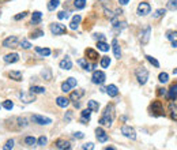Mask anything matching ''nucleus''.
I'll return each instance as SVG.
<instances>
[{
    "instance_id": "nucleus-1",
    "label": "nucleus",
    "mask_w": 177,
    "mask_h": 150,
    "mask_svg": "<svg viewBox=\"0 0 177 150\" xmlns=\"http://www.w3.org/2000/svg\"><path fill=\"white\" fill-rule=\"evenodd\" d=\"M113 120H114V105L113 104H109V105L105 106V111H104L102 116H101V119H100L98 123H100L101 126L111 127Z\"/></svg>"
},
{
    "instance_id": "nucleus-2",
    "label": "nucleus",
    "mask_w": 177,
    "mask_h": 150,
    "mask_svg": "<svg viewBox=\"0 0 177 150\" xmlns=\"http://www.w3.org/2000/svg\"><path fill=\"white\" fill-rule=\"evenodd\" d=\"M135 76H136L138 83L139 85H146V82H147V79H148L147 68H145V67H138V68L135 70Z\"/></svg>"
},
{
    "instance_id": "nucleus-3",
    "label": "nucleus",
    "mask_w": 177,
    "mask_h": 150,
    "mask_svg": "<svg viewBox=\"0 0 177 150\" xmlns=\"http://www.w3.org/2000/svg\"><path fill=\"white\" fill-rule=\"evenodd\" d=\"M150 111H151V115H154V116H164L165 115L164 113V105H162V103L158 101V100H155V101L151 103Z\"/></svg>"
},
{
    "instance_id": "nucleus-4",
    "label": "nucleus",
    "mask_w": 177,
    "mask_h": 150,
    "mask_svg": "<svg viewBox=\"0 0 177 150\" xmlns=\"http://www.w3.org/2000/svg\"><path fill=\"white\" fill-rule=\"evenodd\" d=\"M49 29H50V33H52L53 36H61L67 32L66 26L61 25V23H52L49 26Z\"/></svg>"
},
{
    "instance_id": "nucleus-5",
    "label": "nucleus",
    "mask_w": 177,
    "mask_h": 150,
    "mask_svg": "<svg viewBox=\"0 0 177 150\" xmlns=\"http://www.w3.org/2000/svg\"><path fill=\"white\" fill-rule=\"evenodd\" d=\"M121 134L124 135L125 138H128V139H136V131L132 128L131 126H127V124H124V126L121 127Z\"/></svg>"
},
{
    "instance_id": "nucleus-6",
    "label": "nucleus",
    "mask_w": 177,
    "mask_h": 150,
    "mask_svg": "<svg viewBox=\"0 0 177 150\" xmlns=\"http://www.w3.org/2000/svg\"><path fill=\"white\" fill-rule=\"evenodd\" d=\"M106 79V75L104 71H94L93 72V76H91V82L95 85H102Z\"/></svg>"
},
{
    "instance_id": "nucleus-7",
    "label": "nucleus",
    "mask_w": 177,
    "mask_h": 150,
    "mask_svg": "<svg viewBox=\"0 0 177 150\" xmlns=\"http://www.w3.org/2000/svg\"><path fill=\"white\" fill-rule=\"evenodd\" d=\"M150 11H151V7L147 2L139 3V5H138V15L139 16H146L147 14H150Z\"/></svg>"
},
{
    "instance_id": "nucleus-8",
    "label": "nucleus",
    "mask_w": 177,
    "mask_h": 150,
    "mask_svg": "<svg viewBox=\"0 0 177 150\" xmlns=\"http://www.w3.org/2000/svg\"><path fill=\"white\" fill-rule=\"evenodd\" d=\"M3 47L4 48H18L19 47V40L15 36H11V37L5 38L3 41Z\"/></svg>"
},
{
    "instance_id": "nucleus-9",
    "label": "nucleus",
    "mask_w": 177,
    "mask_h": 150,
    "mask_svg": "<svg viewBox=\"0 0 177 150\" xmlns=\"http://www.w3.org/2000/svg\"><path fill=\"white\" fill-rule=\"evenodd\" d=\"M32 120L34 121V123L40 124V126H48V124L52 123V119L45 117V116H41V115H33Z\"/></svg>"
},
{
    "instance_id": "nucleus-10",
    "label": "nucleus",
    "mask_w": 177,
    "mask_h": 150,
    "mask_svg": "<svg viewBox=\"0 0 177 150\" xmlns=\"http://www.w3.org/2000/svg\"><path fill=\"white\" fill-rule=\"evenodd\" d=\"M150 36H151V27L146 26L145 29H143L142 34H140V41H142V44H147L148 40H150Z\"/></svg>"
},
{
    "instance_id": "nucleus-11",
    "label": "nucleus",
    "mask_w": 177,
    "mask_h": 150,
    "mask_svg": "<svg viewBox=\"0 0 177 150\" xmlns=\"http://www.w3.org/2000/svg\"><path fill=\"white\" fill-rule=\"evenodd\" d=\"M95 137H97L98 142H101V143H105L106 141H108V135H106V132L104 131L101 127H98V128L95 130Z\"/></svg>"
},
{
    "instance_id": "nucleus-12",
    "label": "nucleus",
    "mask_w": 177,
    "mask_h": 150,
    "mask_svg": "<svg viewBox=\"0 0 177 150\" xmlns=\"http://www.w3.org/2000/svg\"><path fill=\"white\" fill-rule=\"evenodd\" d=\"M19 98L22 100V103H25V104H30V103H33V101H36V97H34V94L33 93H30V94H26V93H19Z\"/></svg>"
},
{
    "instance_id": "nucleus-13",
    "label": "nucleus",
    "mask_w": 177,
    "mask_h": 150,
    "mask_svg": "<svg viewBox=\"0 0 177 150\" xmlns=\"http://www.w3.org/2000/svg\"><path fill=\"white\" fill-rule=\"evenodd\" d=\"M55 148L56 149H60V150H64V149H71V143L66 139H57L55 142Z\"/></svg>"
},
{
    "instance_id": "nucleus-14",
    "label": "nucleus",
    "mask_w": 177,
    "mask_h": 150,
    "mask_svg": "<svg viewBox=\"0 0 177 150\" xmlns=\"http://www.w3.org/2000/svg\"><path fill=\"white\" fill-rule=\"evenodd\" d=\"M166 97L169 101H173L177 98V82L175 85H172V87H170L169 90L166 92Z\"/></svg>"
},
{
    "instance_id": "nucleus-15",
    "label": "nucleus",
    "mask_w": 177,
    "mask_h": 150,
    "mask_svg": "<svg viewBox=\"0 0 177 150\" xmlns=\"http://www.w3.org/2000/svg\"><path fill=\"white\" fill-rule=\"evenodd\" d=\"M60 68L61 70H71L72 68V61H71V59L70 58H66V59H63V60L60 61Z\"/></svg>"
},
{
    "instance_id": "nucleus-16",
    "label": "nucleus",
    "mask_w": 177,
    "mask_h": 150,
    "mask_svg": "<svg viewBox=\"0 0 177 150\" xmlns=\"http://www.w3.org/2000/svg\"><path fill=\"white\" fill-rule=\"evenodd\" d=\"M56 104H57V106H60V108H67V106L70 105V98H67V97H57V98H56Z\"/></svg>"
},
{
    "instance_id": "nucleus-17",
    "label": "nucleus",
    "mask_w": 177,
    "mask_h": 150,
    "mask_svg": "<svg viewBox=\"0 0 177 150\" xmlns=\"http://www.w3.org/2000/svg\"><path fill=\"white\" fill-rule=\"evenodd\" d=\"M19 60V55L18 53H8L4 56V61L5 63H16Z\"/></svg>"
},
{
    "instance_id": "nucleus-18",
    "label": "nucleus",
    "mask_w": 177,
    "mask_h": 150,
    "mask_svg": "<svg viewBox=\"0 0 177 150\" xmlns=\"http://www.w3.org/2000/svg\"><path fill=\"white\" fill-rule=\"evenodd\" d=\"M85 94V92H83V89H79V90H75V92L71 93V96H70V101H78L82 96Z\"/></svg>"
},
{
    "instance_id": "nucleus-19",
    "label": "nucleus",
    "mask_w": 177,
    "mask_h": 150,
    "mask_svg": "<svg viewBox=\"0 0 177 150\" xmlns=\"http://www.w3.org/2000/svg\"><path fill=\"white\" fill-rule=\"evenodd\" d=\"M105 90H106V93H108L111 97H116V96L119 94V89H117L116 85H109Z\"/></svg>"
},
{
    "instance_id": "nucleus-20",
    "label": "nucleus",
    "mask_w": 177,
    "mask_h": 150,
    "mask_svg": "<svg viewBox=\"0 0 177 150\" xmlns=\"http://www.w3.org/2000/svg\"><path fill=\"white\" fill-rule=\"evenodd\" d=\"M90 117H91V109H85V111H82V115H80V121L82 123H87L90 121Z\"/></svg>"
},
{
    "instance_id": "nucleus-21",
    "label": "nucleus",
    "mask_w": 177,
    "mask_h": 150,
    "mask_svg": "<svg viewBox=\"0 0 177 150\" xmlns=\"http://www.w3.org/2000/svg\"><path fill=\"white\" fill-rule=\"evenodd\" d=\"M112 45H113V53H114V58H116V59H120V58H121V49H120V45L117 44V40H113Z\"/></svg>"
},
{
    "instance_id": "nucleus-22",
    "label": "nucleus",
    "mask_w": 177,
    "mask_h": 150,
    "mask_svg": "<svg viewBox=\"0 0 177 150\" xmlns=\"http://www.w3.org/2000/svg\"><path fill=\"white\" fill-rule=\"evenodd\" d=\"M80 21H82V16H80V15H75L74 18H72L71 23H70V27H71L72 30H77L78 26H79V22Z\"/></svg>"
},
{
    "instance_id": "nucleus-23",
    "label": "nucleus",
    "mask_w": 177,
    "mask_h": 150,
    "mask_svg": "<svg viewBox=\"0 0 177 150\" xmlns=\"http://www.w3.org/2000/svg\"><path fill=\"white\" fill-rule=\"evenodd\" d=\"M169 115L172 117V120L177 121V104H170L169 105Z\"/></svg>"
},
{
    "instance_id": "nucleus-24",
    "label": "nucleus",
    "mask_w": 177,
    "mask_h": 150,
    "mask_svg": "<svg viewBox=\"0 0 177 150\" xmlns=\"http://www.w3.org/2000/svg\"><path fill=\"white\" fill-rule=\"evenodd\" d=\"M78 64H79V66H82L83 70H86V71H91L93 67H95V64H93V66H91V64H89L85 59H79V60H78Z\"/></svg>"
},
{
    "instance_id": "nucleus-25",
    "label": "nucleus",
    "mask_w": 177,
    "mask_h": 150,
    "mask_svg": "<svg viewBox=\"0 0 177 150\" xmlns=\"http://www.w3.org/2000/svg\"><path fill=\"white\" fill-rule=\"evenodd\" d=\"M85 53H86V56H87L90 60H97V58H100V56H98V53L95 52L94 49H91V48L86 49V51H85Z\"/></svg>"
},
{
    "instance_id": "nucleus-26",
    "label": "nucleus",
    "mask_w": 177,
    "mask_h": 150,
    "mask_svg": "<svg viewBox=\"0 0 177 150\" xmlns=\"http://www.w3.org/2000/svg\"><path fill=\"white\" fill-rule=\"evenodd\" d=\"M8 76H10L11 79H14V81H16V82L22 81V72L21 71H10L8 72Z\"/></svg>"
},
{
    "instance_id": "nucleus-27",
    "label": "nucleus",
    "mask_w": 177,
    "mask_h": 150,
    "mask_svg": "<svg viewBox=\"0 0 177 150\" xmlns=\"http://www.w3.org/2000/svg\"><path fill=\"white\" fill-rule=\"evenodd\" d=\"M41 18H43V14H41L40 11H34V12H33V16H32V25L40 23Z\"/></svg>"
},
{
    "instance_id": "nucleus-28",
    "label": "nucleus",
    "mask_w": 177,
    "mask_h": 150,
    "mask_svg": "<svg viewBox=\"0 0 177 150\" xmlns=\"http://www.w3.org/2000/svg\"><path fill=\"white\" fill-rule=\"evenodd\" d=\"M87 108L91 109V112H98V109H100V105H98L97 101L90 100L89 103H87Z\"/></svg>"
},
{
    "instance_id": "nucleus-29",
    "label": "nucleus",
    "mask_w": 177,
    "mask_h": 150,
    "mask_svg": "<svg viewBox=\"0 0 177 150\" xmlns=\"http://www.w3.org/2000/svg\"><path fill=\"white\" fill-rule=\"evenodd\" d=\"M30 93H33V94H44L45 87H43V86H32L30 87Z\"/></svg>"
},
{
    "instance_id": "nucleus-30",
    "label": "nucleus",
    "mask_w": 177,
    "mask_h": 150,
    "mask_svg": "<svg viewBox=\"0 0 177 150\" xmlns=\"http://www.w3.org/2000/svg\"><path fill=\"white\" fill-rule=\"evenodd\" d=\"M36 52H37V53H40V55L41 56H43V58H44V56H45V58H46V56H49L50 55V53H52V52H50V49H49V48H44V49H43V48H36Z\"/></svg>"
},
{
    "instance_id": "nucleus-31",
    "label": "nucleus",
    "mask_w": 177,
    "mask_h": 150,
    "mask_svg": "<svg viewBox=\"0 0 177 150\" xmlns=\"http://www.w3.org/2000/svg\"><path fill=\"white\" fill-rule=\"evenodd\" d=\"M59 4H60V0H49V3H48V10L49 11L56 10V8L59 7Z\"/></svg>"
},
{
    "instance_id": "nucleus-32",
    "label": "nucleus",
    "mask_w": 177,
    "mask_h": 150,
    "mask_svg": "<svg viewBox=\"0 0 177 150\" xmlns=\"http://www.w3.org/2000/svg\"><path fill=\"white\" fill-rule=\"evenodd\" d=\"M74 7L77 10H83L86 7V0H74Z\"/></svg>"
},
{
    "instance_id": "nucleus-33",
    "label": "nucleus",
    "mask_w": 177,
    "mask_h": 150,
    "mask_svg": "<svg viewBox=\"0 0 177 150\" xmlns=\"http://www.w3.org/2000/svg\"><path fill=\"white\" fill-rule=\"evenodd\" d=\"M97 47H98V51H102V52H108L109 48H111L105 41H98Z\"/></svg>"
},
{
    "instance_id": "nucleus-34",
    "label": "nucleus",
    "mask_w": 177,
    "mask_h": 150,
    "mask_svg": "<svg viewBox=\"0 0 177 150\" xmlns=\"http://www.w3.org/2000/svg\"><path fill=\"white\" fill-rule=\"evenodd\" d=\"M100 64H101V67H102V68H108V67L111 66V59H109L108 56H104V58H101Z\"/></svg>"
},
{
    "instance_id": "nucleus-35",
    "label": "nucleus",
    "mask_w": 177,
    "mask_h": 150,
    "mask_svg": "<svg viewBox=\"0 0 177 150\" xmlns=\"http://www.w3.org/2000/svg\"><path fill=\"white\" fill-rule=\"evenodd\" d=\"M36 143H37V139H36L34 137H26V138H25V145H27L29 148L34 146Z\"/></svg>"
},
{
    "instance_id": "nucleus-36",
    "label": "nucleus",
    "mask_w": 177,
    "mask_h": 150,
    "mask_svg": "<svg viewBox=\"0 0 177 150\" xmlns=\"http://www.w3.org/2000/svg\"><path fill=\"white\" fill-rule=\"evenodd\" d=\"M41 75H43V78L46 79V81H50V79H52V71H50L49 68H44Z\"/></svg>"
},
{
    "instance_id": "nucleus-37",
    "label": "nucleus",
    "mask_w": 177,
    "mask_h": 150,
    "mask_svg": "<svg viewBox=\"0 0 177 150\" xmlns=\"http://www.w3.org/2000/svg\"><path fill=\"white\" fill-rule=\"evenodd\" d=\"M166 7H168V10H170V11H177V0H169Z\"/></svg>"
},
{
    "instance_id": "nucleus-38",
    "label": "nucleus",
    "mask_w": 177,
    "mask_h": 150,
    "mask_svg": "<svg viewBox=\"0 0 177 150\" xmlns=\"http://www.w3.org/2000/svg\"><path fill=\"white\" fill-rule=\"evenodd\" d=\"M166 38L169 40L170 42L177 40V32H173V30H169V32H166Z\"/></svg>"
},
{
    "instance_id": "nucleus-39",
    "label": "nucleus",
    "mask_w": 177,
    "mask_h": 150,
    "mask_svg": "<svg viewBox=\"0 0 177 150\" xmlns=\"http://www.w3.org/2000/svg\"><path fill=\"white\" fill-rule=\"evenodd\" d=\"M158 81L161 82V83H166V82L169 81V75H168L166 72H161V74L158 75Z\"/></svg>"
},
{
    "instance_id": "nucleus-40",
    "label": "nucleus",
    "mask_w": 177,
    "mask_h": 150,
    "mask_svg": "<svg viewBox=\"0 0 177 150\" xmlns=\"http://www.w3.org/2000/svg\"><path fill=\"white\" fill-rule=\"evenodd\" d=\"M146 59H147V60L150 61V63L153 64L154 67H157V68L159 67V63H158V60H157L155 58H153V56H150V55H146Z\"/></svg>"
},
{
    "instance_id": "nucleus-41",
    "label": "nucleus",
    "mask_w": 177,
    "mask_h": 150,
    "mask_svg": "<svg viewBox=\"0 0 177 150\" xmlns=\"http://www.w3.org/2000/svg\"><path fill=\"white\" fill-rule=\"evenodd\" d=\"M165 14H166V10H165V8H159V10H157L153 14V16L154 18H161V16H164Z\"/></svg>"
},
{
    "instance_id": "nucleus-42",
    "label": "nucleus",
    "mask_w": 177,
    "mask_h": 150,
    "mask_svg": "<svg viewBox=\"0 0 177 150\" xmlns=\"http://www.w3.org/2000/svg\"><path fill=\"white\" fill-rule=\"evenodd\" d=\"M41 36H44V30L38 29V30H34V32L30 34V38H38V37H41Z\"/></svg>"
},
{
    "instance_id": "nucleus-43",
    "label": "nucleus",
    "mask_w": 177,
    "mask_h": 150,
    "mask_svg": "<svg viewBox=\"0 0 177 150\" xmlns=\"http://www.w3.org/2000/svg\"><path fill=\"white\" fill-rule=\"evenodd\" d=\"M19 45H21V48H23V49H30V48H32V44H30L27 40H22V41L19 42Z\"/></svg>"
},
{
    "instance_id": "nucleus-44",
    "label": "nucleus",
    "mask_w": 177,
    "mask_h": 150,
    "mask_svg": "<svg viewBox=\"0 0 177 150\" xmlns=\"http://www.w3.org/2000/svg\"><path fill=\"white\" fill-rule=\"evenodd\" d=\"M3 106H4L7 111H11V109L14 108V103L12 101H10V100H5L4 103H3Z\"/></svg>"
},
{
    "instance_id": "nucleus-45",
    "label": "nucleus",
    "mask_w": 177,
    "mask_h": 150,
    "mask_svg": "<svg viewBox=\"0 0 177 150\" xmlns=\"http://www.w3.org/2000/svg\"><path fill=\"white\" fill-rule=\"evenodd\" d=\"M46 142H48V139H46V137H44V135H43V137H40V138L37 139V145L41 146V148H44V146L46 145Z\"/></svg>"
},
{
    "instance_id": "nucleus-46",
    "label": "nucleus",
    "mask_w": 177,
    "mask_h": 150,
    "mask_svg": "<svg viewBox=\"0 0 177 150\" xmlns=\"http://www.w3.org/2000/svg\"><path fill=\"white\" fill-rule=\"evenodd\" d=\"M14 148V139H8L7 142H5V145L3 146V149L4 150H10V149H12Z\"/></svg>"
},
{
    "instance_id": "nucleus-47",
    "label": "nucleus",
    "mask_w": 177,
    "mask_h": 150,
    "mask_svg": "<svg viewBox=\"0 0 177 150\" xmlns=\"http://www.w3.org/2000/svg\"><path fill=\"white\" fill-rule=\"evenodd\" d=\"M70 90H71V86H70V85L67 83V81H66V82H63V83H61V92L68 93Z\"/></svg>"
},
{
    "instance_id": "nucleus-48",
    "label": "nucleus",
    "mask_w": 177,
    "mask_h": 150,
    "mask_svg": "<svg viewBox=\"0 0 177 150\" xmlns=\"http://www.w3.org/2000/svg\"><path fill=\"white\" fill-rule=\"evenodd\" d=\"M68 12H67V11H60V12L57 14V18L59 19H68Z\"/></svg>"
},
{
    "instance_id": "nucleus-49",
    "label": "nucleus",
    "mask_w": 177,
    "mask_h": 150,
    "mask_svg": "<svg viewBox=\"0 0 177 150\" xmlns=\"http://www.w3.org/2000/svg\"><path fill=\"white\" fill-rule=\"evenodd\" d=\"M67 83H68L71 87H75L77 86V79L72 78V76H70V78H67Z\"/></svg>"
},
{
    "instance_id": "nucleus-50",
    "label": "nucleus",
    "mask_w": 177,
    "mask_h": 150,
    "mask_svg": "<svg viewBox=\"0 0 177 150\" xmlns=\"http://www.w3.org/2000/svg\"><path fill=\"white\" fill-rule=\"evenodd\" d=\"M26 15H27V12L26 11H23V12H21V14H18V15L14 16V19H15V21H19V19H23Z\"/></svg>"
},
{
    "instance_id": "nucleus-51",
    "label": "nucleus",
    "mask_w": 177,
    "mask_h": 150,
    "mask_svg": "<svg viewBox=\"0 0 177 150\" xmlns=\"http://www.w3.org/2000/svg\"><path fill=\"white\" fill-rule=\"evenodd\" d=\"M93 37H94L95 40H98V41H105V36L101 34V33H100V34H98V33H95V34L93 36Z\"/></svg>"
},
{
    "instance_id": "nucleus-52",
    "label": "nucleus",
    "mask_w": 177,
    "mask_h": 150,
    "mask_svg": "<svg viewBox=\"0 0 177 150\" xmlns=\"http://www.w3.org/2000/svg\"><path fill=\"white\" fill-rule=\"evenodd\" d=\"M82 149H85V150H93V149H94V145H93V143L91 142H89V143H86V145H83L82 146Z\"/></svg>"
},
{
    "instance_id": "nucleus-53",
    "label": "nucleus",
    "mask_w": 177,
    "mask_h": 150,
    "mask_svg": "<svg viewBox=\"0 0 177 150\" xmlns=\"http://www.w3.org/2000/svg\"><path fill=\"white\" fill-rule=\"evenodd\" d=\"M83 137H85V135H83V132H80V131L74 132V138H75V139H82Z\"/></svg>"
},
{
    "instance_id": "nucleus-54",
    "label": "nucleus",
    "mask_w": 177,
    "mask_h": 150,
    "mask_svg": "<svg viewBox=\"0 0 177 150\" xmlns=\"http://www.w3.org/2000/svg\"><path fill=\"white\" fill-rule=\"evenodd\" d=\"M71 117H72V111H68V112H67V115L64 116V120H66L67 123H68V121L71 120Z\"/></svg>"
},
{
    "instance_id": "nucleus-55",
    "label": "nucleus",
    "mask_w": 177,
    "mask_h": 150,
    "mask_svg": "<svg viewBox=\"0 0 177 150\" xmlns=\"http://www.w3.org/2000/svg\"><path fill=\"white\" fill-rule=\"evenodd\" d=\"M158 94L159 96H162V94H166V89H162V87H159V89H158Z\"/></svg>"
},
{
    "instance_id": "nucleus-56",
    "label": "nucleus",
    "mask_w": 177,
    "mask_h": 150,
    "mask_svg": "<svg viewBox=\"0 0 177 150\" xmlns=\"http://www.w3.org/2000/svg\"><path fill=\"white\" fill-rule=\"evenodd\" d=\"M128 3H130V0H119L120 5H125V4H128Z\"/></svg>"
},
{
    "instance_id": "nucleus-57",
    "label": "nucleus",
    "mask_w": 177,
    "mask_h": 150,
    "mask_svg": "<svg viewBox=\"0 0 177 150\" xmlns=\"http://www.w3.org/2000/svg\"><path fill=\"white\" fill-rule=\"evenodd\" d=\"M172 47H173V48H177V40H175V41H172Z\"/></svg>"
},
{
    "instance_id": "nucleus-58",
    "label": "nucleus",
    "mask_w": 177,
    "mask_h": 150,
    "mask_svg": "<svg viewBox=\"0 0 177 150\" xmlns=\"http://www.w3.org/2000/svg\"><path fill=\"white\" fill-rule=\"evenodd\" d=\"M176 74H177V68L173 70V75H176Z\"/></svg>"
}]
</instances>
